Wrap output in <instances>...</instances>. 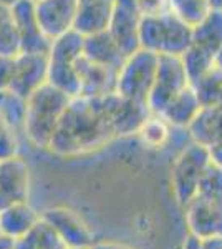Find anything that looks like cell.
I'll return each instance as SVG.
<instances>
[{
    "mask_svg": "<svg viewBox=\"0 0 222 249\" xmlns=\"http://www.w3.org/2000/svg\"><path fill=\"white\" fill-rule=\"evenodd\" d=\"M201 110V103L196 96V91L192 85H189L188 88H184L183 91H179L171 102L164 107V110L161 111L166 122L171 126L176 128H188L191 124L192 120L196 118V115Z\"/></svg>",
    "mask_w": 222,
    "mask_h": 249,
    "instance_id": "20",
    "label": "cell"
},
{
    "mask_svg": "<svg viewBox=\"0 0 222 249\" xmlns=\"http://www.w3.org/2000/svg\"><path fill=\"white\" fill-rule=\"evenodd\" d=\"M118 68L100 65V63L82 57L78 62V96L100 98V96L115 93L116 85H118Z\"/></svg>",
    "mask_w": 222,
    "mask_h": 249,
    "instance_id": "16",
    "label": "cell"
},
{
    "mask_svg": "<svg viewBox=\"0 0 222 249\" xmlns=\"http://www.w3.org/2000/svg\"><path fill=\"white\" fill-rule=\"evenodd\" d=\"M183 249H203V244H201V239L196 238L194 234L189 232L184 239V244H183Z\"/></svg>",
    "mask_w": 222,
    "mask_h": 249,
    "instance_id": "35",
    "label": "cell"
},
{
    "mask_svg": "<svg viewBox=\"0 0 222 249\" xmlns=\"http://www.w3.org/2000/svg\"><path fill=\"white\" fill-rule=\"evenodd\" d=\"M102 103L116 138L138 135L141 124L144 123V120L151 113L146 105L133 102L130 98H124L116 91L106 96H102Z\"/></svg>",
    "mask_w": 222,
    "mask_h": 249,
    "instance_id": "9",
    "label": "cell"
},
{
    "mask_svg": "<svg viewBox=\"0 0 222 249\" xmlns=\"http://www.w3.org/2000/svg\"><path fill=\"white\" fill-rule=\"evenodd\" d=\"M20 38V53H48L51 40L40 29L32 0H17L12 5Z\"/></svg>",
    "mask_w": 222,
    "mask_h": 249,
    "instance_id": "15",
    "label": "cell"
},
{
    "mask_svg": "<svg viewBox=\"0 0 222 249\" xmlns=\"http://www.w3.org/2000/svg\"><path fill=\"white\" fill-rule=\"evenodd\" d=\"M192 43V27L171 10L148 15L139 23V47L156 55H183Z\"/></svg>",
    "mask_w": 222,
    "mask_h": 249,
    "instance_id": "3",
    "label": "cell"
},
{
    "mask_svg": "<svg viewBox=\"0 0 222 249\" xmlns=\"http://www.w3.org/2000/svg\"><path fill=\"white\" fill-rule=\"evenodd\" d=\"M14 58L15 57H0V91L10 88L14 77Z\"/></svg>",
    "mask_w": 222,
    "mask_h": 249,
    "instance_id": "33",
    "label": "cell"
},
{
    "mask_svg": "<svg viewBox=\"0 0 222 249\" xmlns=\"http://www.w3.org/2000/svg\"><path fill=\"white\" fill-rule=\"evenodd\" d=\"M30 190L28 164L17 155L0 161V211L15 203H23Z\"/></svg>",
    "mask_w": 222,
    "mask_h": 249,
    "instance_id": "14",
    "label": "cell"
},
{
    "mask_svg": "<svg viewBox=\"0 0 222 249\" xmlns=\"http://www.w3.org/2000/svg\"><path fill=\"white\" fill-rule=\"evenodd\" d=\"M157 58L159 55L144 48H138L135 53L128 55L120 67L116 93L148 107V98L156 78Z\"/></svg>",
    "mask_w": 222,
    "mask_h": 249,
    "instance_id": "5",
    "label": "cell"
},
{
    "mask_svg": "<svg viewBox=\"0 0 222 249\" xmlns=\"http://www.w3.org/2000/svg\"><path fill=\"white\" fill-rule=\"evenodd\" d=\"M192 43L217 57L222 48V10L212 9L207 17L192 29Z\"/></svg>",
    "mask_w": 222,
    "mask_h": 249,
    "instance_id": "23",
    "label": "cell"
},
{
    "mask_svg": "<svg viewBox=\"0 0 222 249\" xmlns=\"http://www.w3.org/2000/svg\"><path fill=\"white\" fill-rule=\"evenodd\" d=\"M32 2H37V0H32Z\"/></svg>",
    "mask_w": 222,
    "mask_h": 249,
    "instance_id": "43",
    "label": "cell"
},
{
    "mask_svg": "<svg viewBox=\"0 0 222 249\" xmlns=\"http://www.w3.org/2000/svg\"><path fill=\"white\" fill-rule=\"evenodd\" d=\"M203 249H222V236L221 238H209L201 241Z\"/></svg>",
    "mask_w": 222,
    "mask_h": 249,
    "instance_id": "37",
    "label": "cell"
},
{
    "mask_svg": "<svg viewBox=\"0 0 222 249\" xmlns=\"http://www.w3.org/2000/svg\"><path fill=\"white\" fill-rule=\"evenodd\" d=\"M90 249H133V248L120 243H93Z\"/></svg>",
    "mask_w": 222,
    "mask_h": 249,
    "instance_id": "36",
    "label": "cell"
},
{
    "mask_svg": "<svg viewBox=\"0 0 222 249\" xmlns=\"http://www.w3.org/2000/svg\"><path fill=\"white\" fill-rule=\"evenodd\" d=\"M191 85L183 58L179 55H159L153 90L148 98L151 113L159 115L174 96Z\"/></svg>",
    "mask_w": 222,
    "mask_h": 249,
    "instance_id": "7",
    "label": "cell"
},
{
    "mask_svg": "<svg viewBox=\"0 0 222 249\" xmlns=\"http://www.w3.org/2000/svg\"><path fill=\"white\" fill-rule=\"evenodd\" d=\"M0 249H14V239L5 234H0Z\"/></svg>",
    "mask_w": 222,
    "mask_h": 249,
    "instance_id": "38",
    "label": "cell"
},
{
    "mask_svg": "<svg viewBox=\"0 0 222 249\" xmlns=\"http://www.w3.org/2000/svg\"><path fill=\"white\" fill-rule=\"evenodd\" d=\"M47 55L48 83L68 96H78V62L83 57V35L71 30L62 37L51 40Z\"/></svg>",
    "mask_w": 222,
    "mask_h": 249,
    "instance_id": "4",
    "label": "cell"
},
{
    "mask_svg": "<svg viewBox=\"0 0 222 249\" xmlns=\"http://www.w3.org/2000/svg\"><path fill=\"white\" fill-rule=\"evenodd\" d=\"M27 100L12 90L0 91V116L14 131L23 130Z\"/></svg>",
    "mask_w": 222,
    "mask_h": 249,
    "instance_id": "26",
    "label": "cell"
},
{
    "mask_svg": "<svg viewBox=\"0 0 222 249\" xmlns=\"http://www.w3.org/2000/svg\"><path fill=\"white\" fill-rule=\"evenodd\" d=\"M34 9L42 32L55 40L73 30L78 0H37Z\"/></svg>",
    "mask_w": 222,
    "mask_h": 249,
    "instance_id": "11",
    "label": "cell"
},
{
    "mask_svg": "<svg viewBox=\"0 0 222 249\" xmlns=\"http://www.w3.org/2000/svg\"><path fill=\"white\" fill-rule=\"evenodd\" d=\"M136 3L143 17L159 15L169 10V0H136Z\"/></svg>",
    "mask_w": 222,
    "mask_h": 249,
    "instance_id": "32",
    "label": "cell"
},
{
    "mask_svg": "<svg viewBox=\"0 0 222 249\" xmlns=\"http://www.w3.org/2000/svg\"><path fill=\"white\" fill-rule=\"evenodd\" d=\"M207 150L209 156H211V163H214L222 170V142L211 144V146H207Z\"/></svg>",
    "mask_w": 222,
    "mask_h": 249,
    "instance_id": "34",
    "label": "cell"
},
{
    "mask_svg": "<svg viewBox=\"0 0 222 249\" xmlns=\"http://www.w3.org/2000/svg\"><path fill=\"white\" fill-rule=\"evenodd\" d=\"M40 216L55 228V231L60 234V238L65 241L68 248L90 249L91 244L95 243L90 226L85 223V219L78 213L70 210V208H48Z\"/></svg>",
    "mask_w": 222,
    "mask_h": 249,
    "instance_id": "12",
    "label": "cell"
},
{
    "mask_svg": "<svg viewBox=\"0 0 222 249\" xmlns=\"http://www.w3.org/2000/svg\"><path fill=\"white\" fill-rule=\"evenodd\" d=\"M138 135L141 136L143 143L149 148H163L168 143L171 135V124L161 115L149 113V116L141 124Z\"/></svg>",
    "mask_w": 222,
    "mask_h": 249,
    "instance_id": "27",
    "label": "cell"
},
{
    "mask_svg": "<svg viewBox=\"0 0 222 249\" xmlns=\"http://www.w3.org/2000/svg\"><path fill=\"white\" fill-rule=\"evenodd\" d=\"M216 65H219L222 68V48L219 50V53H217V57H216Z\"/></svg>",
    "mask_w": 222,
    "mask_h": 249,
    "instance_id": "40",
    "label": "cell"
},
{
    "mask_svg": "<svg viewBox=\"0 0 222 249\" xmlns=\"http://www.w3.org/2000/svg\"><path fill=\"white\" fill-rule=\"evenodd\" d=\"M209 3H211L212 9H219V10H222V0H209Z\"/></svg>",
    "mask_w": 222,
    "mask_h": 249,
    "instance_id": "39",
    "label": "cell"
},
{
    "mask_svg": "<svg viewBox=\"0 0 222 249\" xmlns=\"http://www.w3.org/2000/svg\"><path fill=\"white\" fill-rule=\"evenodd\" d=\"M211 163L209 150L204 144L192 142L176 156L171 170V183L174 198L179 206H186L197 195L201 176Z\"/></svg>",
    "mask_w": 222,
    "mask_h": 249,
    "instance_id": "6",
    "label": "cell"
},
{
    "mask_svg": "<svg viewBox=\"0 0 222 249\" xmlns=\"http://www.w3.org/2000/svg\"><path fill=\"white\" fill-rule=\"evenodd\" d=\"M48 82L47 53H18L14 58V77L9 90L28 98L37 88Z\"/></svg>",
    "mask_w": 222,
    "mask_h": 249,
    "instance_id": "13",
    "label": "cell"
},
{
    "mask_svg": "<svg viewBox=\"0 0 222 249\" xmlns=\"http://www.w3.org/2000/svg\"><path fill=\"white\" fill-rule=\"evenodd\" d=\"M40 219V214L27 201L15 203L0 211V234L17 239Z\"/></svg>",
    "mask_w": 222,
    "mask_h": 249,
    "instance_id": "21",
    "label": "cell"
},
{
    "mask_svg": "<svg viewBox=\"0 0 222 249\" xmlns=\"http://www.w3.org/2000/svg\"><path fill=\"white\" fill-rule=\"evenodd\" d=\"M17 2V0H0V3H3V5H14V3Z\"/></svg>",
    "mask_w": 222,
    "mask_h": 249,
    "instance_id": "41",
    "label": "cell"
},
{
    "mask_svg": "<svg viewBox=\"0 0 222 249\" xmlns=\"http://www.w3.org/2000/svg\"><path fill=\"white\" fill-rule=\"evenodd\" d=\"M189 232L196 238L209 239L222 236V198L196 195L184 206Z\"/></svg>",
    "mask_w": 222,
    "mask_h": 249,
    "instance_id": "10",
    "label": "cell"
},
{
    "mask_svg": "<svg viewBox=\"0 0 222 249\" xmlns=\"http://www.w3.org/2000/svg\"><path fill=\"white\" fill-rule=\"evenodd\" d=\"M71 98L73 96H68L48 82L28 96L23 118V133L34 146L48 150L56 124Z\"/></svg>",
    "mask_w": 222,
    "mask_h": 249,
    "instance_id": "2",
    "label": "cell"
},
{
    "mask_svg": "<svg viewBox=\"0 0 222 249\" xmlns=\"http://www.w3.org/2000/svg\"><path fill=\"white\" fill-rule=\"evenodd\" d=\"M186 130L189 131L192 142L204 146L222 142V103L203 107Z\"/></svg>",
    "mask_w": 222,
    "mask_h": 249,
    "instance_id": "19",
    "label": "cell"
},
{
    "mask_svg": "<svg viewBox=\"0 0 222 249\" xmlns=\"http://www.w3.org/2000/svg\"><path fill=\"white\" fill-rule=\"evenodd\" d=\"M169 10L194 29L212 10L209 0H169Z\"/></svg>",
    "mask_w": 222,
    "mask_h": 249,
    "instance_id": "28",
    "label": "cell"
},
{
    "mask_svg": "<svg viewBox=\"0 0 222 249\" xmlns=\"http://www.w3.org/2000/svg\"><path fill=\"white\" fill-rule=\"evenodd\" d=\"M191 85L196 91L201 108L222 103V68L219 65H212Z\"/></svg>",
    "mask_w": 222,
    "mask_h": 249,
    "instance_id": "24",
    "label": "cell"
},
{
    "mask_svg": "<svg viewBox=\"0 0 222 249\" xmlns=\"http://www.w3.org/2000/svg\"><path fill=\"white\" fill-rule=\"evenodd\" d=\"M141 12L138 9L136 0H115L110 23H108V34L116 42L124 57L135 53L139 47V23Z\"/></svg>",
    "mask_w": 222,
    "mask_h": 249,
    "instance_id": "8",
    "label": "cell"
},
{
    "mask_svg": "<svg viewBox=\"0 0 222 249\" xmlns=\"http://www.w3.org/2000/svg\"><path fill=\"white\" fill-rule=\"evenodd\" d=\"M113 9L115 0H78L73 30L83 37L104 32L110 23Z\"/></svg>",
    "mask_w": 222,
    "mask_h": 249,
    "instance_id": "17",
    "label": "cell"
},
{
    "mask_svg": "<svg viewBox=\"0 0 222 249\" xmlns=\"http://www.w3.org/2000/svg\"><path fill=\"white\" fill-rule=\"evenodd\" d=\"M181 58H183V63L186 67V71H188L191 83L199 78L203 73H205L212 65H216V55L204 50V48L194 45V43L189 45L188 50L181 55Z\"/></svg>",
    "mask_w": 222,
    "mask_h": 249,
    "instance_id": "29",
    "label": "cell"
},
{
    "mask_svg": "<svg viewBox=\"0 0 222 249\" xmlns=\"http://www.w3.org/2000/svg\"><path fill=\"white\" fill-rule=\"evenodd\" d=\"M14 249H70L48 221L40 219L25 234L14 239Z\"/></svg>",
    "mask_w": 222,
    "mask_h": 249,
    "instance_id": "22",
    "label": "cell"
},
{
    "mask_svg": "<svg viewBox=\"0 0 222 249\" xmlns=\"http://www.w3.org/2000/svg\"><path fill=\"white\" fill-rule=\"evenodd\" d=\"M20 38L10 5L0 3V57H17Z\"/></svg>",
    "mask_w": 222,
    "mask_h": 249,
    "instance_id": "25",
    "label": "cell"
},
{
    "mask_svg": "<svg viewBox=\"0 0 222 249\" xmlns=\"http://www.w3.org/2000/svg\"><path fill=\"white\" fill-rule=\"evenodd\" d=\"M18 155V142H17V131L12 128L0 133V161L3 160L14 158Z\"/></svg>",
    "mask_w": 222,
    "mask_h": 249,
    "instance_id": "31",
    "label": "cell"
},
{
    "mask_svg": "<svg viewBox=\"0 0 222 249\" xmlns=\"http://www.w3.org/2000/svg\"><path fill=\"white\" fill-rule=\"evenodd\" d=\"M83 57L100 65L118 68V70L126 58L115 40L111 38V35L108 34V30L83 37Z\"/></svg>",
    "mask_w": 222,
    "mask_h": 249,
    "instance_id": "18",
    "label": "cell"
},
{
    "mask_svg": "<svg viewBox=\"0 0 222 249\" xmlns=\"http://www.w3.org/2000/svg\"><path fill=\"white\" fill-rule=\"evenodd\" d=\"M70 249H75V248H70ZM82 249H85V248H82Z\"/></svg>",
    "mask_w": 222,
    "mask_h": 249,
    "instance_id": "42",
    "label": "cell"
},
{
    "mask_svg": "<svg viewBox=\"0 0 222 249\" xmlns=\"http://www.w3.org/2000/svg\"><path fill=\"white\" fill-rule=\"evenodd\" d=\"M115 138L102 96H73L56 124L48 151L62 158H76L106 146Z\"/></svg>",
    "mask_w": 222,
    "mask_h": 249,
    "instance_id": "1",
    "label": "cell"
},
{
    "mask_svg": "<svg viewBox=\"0 0 222 249\" xmlns=\"http://www.w3.org/2000/svg\"><path fill=\"white\" fill-rule=\"evenodd\" d=\"M197 195L205 198H222V170L214 163H209L204 175L201 176Z\"/></svg>",
    "mask_w": 222,
    "mask_h": 249,
    "instance_id": "30",
    "label": "cell"
}]
</instances>
